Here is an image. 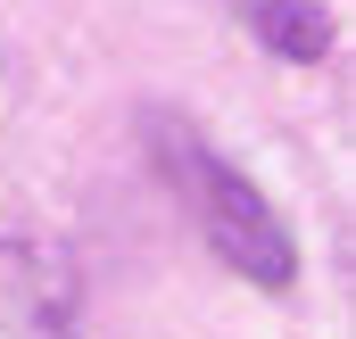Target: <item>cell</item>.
Listing matches in <instances>:
<instances>
[{
	"mask_svg": "<svg viewBox=\"0 0 356 339\" xmlns=\"http://www.w3.org/2000/svg\"><path fill=\"white\" fill-rule=\"evenodd\" d=\"M0 339H75L58 265L25 240H0Z\"/></svg>",
	"mask_w": 356,
	"mask_h": 339,
	"instance_id": "2",
	"label": "cell"
},
{
	"mask_svg": "<svg viewBox=\"0 0 356 339\" xmlns=\"http://www.w3.org/2000/svg\"><path fill=\"white\" fill-rule=\"evenodd\" d=\"M249 33L266 42L273 58H323L332 50V17L315 0H257L249 8Z\"/></svg>",
	"mask_w": 356,
	"mask_h": 339,
	"instance_id": "3",
	"label": "cell"
},
{
	"mask_svg": "<svg viewBox=\"0 0 356 339\" xmlns=\"http://www.w3.org/2000/svg\"><path fill=\"white\" fill-rule=\"evenodd\" d=\"M149 141H158V158H166V174H175V190L191 199L207 249L224 256L232 273H249L257 290H290V281H298V249H290L282 215L249 190V174H232L199 133H175V124H149Z\"/></svg>",
	"mask_w": 356,
	"mask_h": 339,
	"instance_id": "1",
	"label": "cell"
}]
</instances>
